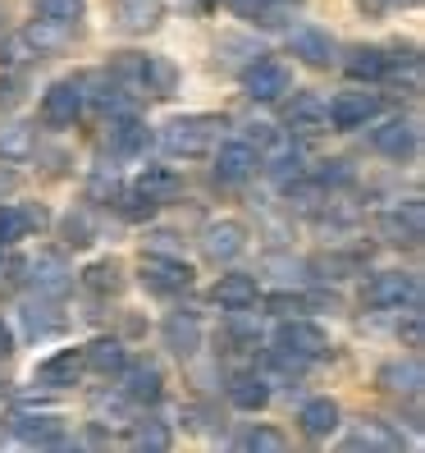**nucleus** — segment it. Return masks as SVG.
Returning <instances> with one entry per match:
<instances>
[{"label":"nucleus","mask_w":425,"mask_h":453,"mask_svg":"<svg viewBox=\"0 0 425 453\" xmlns=\"http://www.w3.org/2000/svg\"><path fill=\"white\" fill-rule=\"evenodd\" d=\"M224 119L216 115H178L170 124H161V151L174 161H201V156L216 151Z\"/></svg>","instance_id":"f257e3e1"},{"label":"nucleus","mask_w":425,"mask_h":453,"mask_svg":"<svg viewBox=\"0 0 425 453\" xmlns=\"http://www.w3.org/2000/svg\"><path fill=\"white\" fill-rule=\"evenodd\" d=\"M275 353L293 357L298 366H311L330 353V334L315 321H307V316H284L279 330H275Z\"/></svg>","instance_id":"f03ea898"},{"label":"nucleus","mask_w":425,"mask_h":453,"mask_svg":"<svg viewBox=\"0 0 425 453\" xmlns=\"http://www.w3.org/2000/svg\"><path fill=\"white\" fill-rule=\"evenodd\" d=\"M361 303L376 307V311L412 307V303H421V280L412 271H376L361 284Z\"/></svg>","instance_id":"7ed1b4c3"},{"label":"nucleus","mask_w":425,"mask_h":453,"mask_svg":"<svg viewBox=\"0 0 425 453\" xmlns=\"http://www.w3.org/2000/svg\"><path fill=\"white\" fill-rule=\"evenodd\" d=\"M119 389L128 394V403H142V408H156L165 398V371L156 357H124V366L115 371Z\"/></svg>","instance_id":"20e7f679"},{"label":"nucleus","mask_w":425,"mask_h":453,"mask_svg":"<svg viewBox=\"0 0 425 453\" xmlns=\"http://www.w3.org/2000/svg\"><path fill=\"white\" fill-rule=\"evenodd\" d=\"M87 111V92H83V78H60L42 92V119L50 128H73Z\"/></svg>","instance_id":"39448f33"},{"label":"nucleus","mask_w":425,"mask_h":453,"mask_svg":"<svg viewBox=\"0 0 425 453\" xmlns=\"http://www.w3.org/2000/svg\"><path fill=\"white\" fill-rule=\"evenodd\" d=\"M142 288L156 293V298H174V293H188L193 288V265L183 257H142V271H138Z\"/></svg>","instance_id":"423d86ee"},{"label":"nucleus","mask_w":425,"mask_h":453,"mask_svg":"<svg viewBox=\"0 0 425 453\" xmlns=\"http://www.w3.org/2000/svg\"><path fill=\"white\" fill-rule=\"evenodd\" d=\"M384 111V101L380 92H338L330 101V128L334 133H353V128H366V124H376Z\"/></svg>","instance_id":"0eeeda50"},{"label":"nucleus","mask_w":425,"mask_h":453,"mask_svg":"<svg viewBox=\"0 0 425 453\" xmlns=\"http://www.w3.org/2000/svg\"><path fill=\"white\" fill-rule=\"evenodd\" d=\"M210 161H216V179L229 183V188H238V183H247L261 170V151L247 138H233V142H216Z\"/></svg>","instance_id":"6e6552de"},{"label":"nucleus","mask_w":425,"mask_h":453,"mask_svg":"<svg viewBox=\"0 0 425 453\" xmlns=\"http://www.w3.org/2000/svg\"><path fill=\"white\" fill-rule=\"evenodd\" d=\"M284 124L293 138H315V133H330V101L321 92H293L288 96Z\"/></svg>","instance_id":"1a4fd4ad"},{"label":"nucleus","mask_w":425,"mask_h":453,"mask_svg":"<svg viewBox=\"0 0 425 453\" xmlns=\"http://www.w3.org/2000/svg\"><path fill=\"white\" fill-rule=\"evenodd\" d=\"M370 147L380 156H389V161H412L416 147H421V124L407 119V115H393L380 128H370Z\"/></svg>","instance_id":"9d476101"},{"label":"nucleus","mask_w":425,"mask_h":453,"mask_svg":"<svg viewBox=\"0 0 425 453\" xmlns=\"http://www.w3.org/2000/svg\"><path fill=\"white\" fill-rule=\"evenodd\" d=\"M243 92L252 101H279L293 92V73H288L284 60H252L243 69Z\"/></svg>","instance_id":"9b49d317"},{"label":"nucleus","mask_w":425,"mask_h":453,"mask_svg":"<svg viewBox=\"0 0 425 453\" xmlns=\"http://www.w3.org/2000/svg\"><path fill=\"white\" fill-rule=\"evenodd\" d=\"M288 50H293L302 65H311V69H330V65H338V46H334V37H330L325 28H315V23H298V28H288Z\"/></svg>","instance_id":"f8f14e48"},{"label":"nucleus","mask_w":425,"mask_h":453,"mask_svg":"<svg viewBox=\"0 0 425 453\" xmlns=\"http://www.w3.org/2000/svg\"><path fill=\"white\" fill-rule=\"evenodd\" d=\"M247 248V225L243 220H210L201 229V257L216 261V265H229L233 257H243Z\"/></svg>","instance_id":"ddd939ff"},{"label":"nucleus","mask_w":425,"mask_h":453,"mask_svg":"<svg viewBox=\"0 0 425 453\" xmlns=\"http://www.w3.org/2000/svg\"><path fill=\"white\" fill-rule=\"evenodd\" d=\"M23 271H28V284L42 293V298H65V293L73 288V271H69V261L60 257V252H37L28 265H23Z\"/></svg>","instance_id":"4468645a"},{"label":"nucleus","mask_w":425,"mask_h":453,"mask_svg":"<svg viewBox=\"0 0 425 453\" xmlns=\"http://www.w3.org/2000/svg\"><path fill=\"white\" fill-rule=\"evenodd\" d=\"M105 147H110L115 161H133V156H142L151 147V133L133 111L128 115H110L105 119Z\"/></svg>","instance_id":"2eb2a0df"},{"label":"nucleus","mask_w":425,"mask_h":453,"mask_svg":"<svg viewBox=\"0 0 425 453\" xmlns=\"http://www.w3.org/2000/svg\"><path fill=\"white\" fill-rule=\"evenodd\" d=\"M380 234L389 238L393 248H416L421 243V234H425V211L416 197H407L403 206H393L380 216Z\"/></svg>","instance_id":"dca6fc26"},{"label":"nucleus","mask_w":425,"mask_h":453,"mask_svg":"<svg viewBox=\"0 0 425 453\" xmlns=\"http://www.w3.org/2000/svg\"><path fill=\"white\" fill-rule=\"evenodd\" d=\"M343 449L348 453H398L403 449V431H393L389 421H380V417H361L348 435H343Z\"/></svg>","instance_id":"f3484780"},{"label":"nucleus","mask_w":425,"mask_h":453,"mask_svg":"<svg viewBox=\"0 0 425 453\" xmlns=\"http://www.w3.org/2000/svg\"><path fill=\"white\" fill-rule=\"evenodd\" d=\"M83 349H60V353H50L46 362H37L33 371V385L37 389H69L83 380Z\"/></svg>","instance_id":"a211bd4d"},{"label":"nucleus","mask_w":425,"mask_h":453,"mask_svg":"<svg viewBox=\"0 0 425 453\" xmlns=\"http://www.w3.org/2000/svg\"><path fill=\"white\" fill-rule=\"evenodd\" d=\"M14 435L23 444H37V449H73L78 444V440L65 435L60 417H14Z\"/></svg>","instance_id":"6ab92c4d"},{"label":"nucleus","mask_w":425,"mask_h":453,"mask_svg":"<svg viewBox=\"0 0 425 453\" xmlns=\"http://www.w3.org/2000/svg\"><path fill=\"white\" fill-rule=\"evenodd\" d=\"M298 426H302V435H307V440H330L338 426H343V408L334 403L330 394H321V398H311V403H302Z\"/></svg>","instance_id":"aec40b11"},{"label":"nucleus","mask_w":425,"mask_h":453,"mask_svg":"<svg viewBox=\"0 0 425 453\" xmlns=\"http://www.w3.org/2000/svg\"><path fill=\"white\" fill-rule=\"evenodd\" d=\"M161 334H165V349L174 357H193L201 349V321H197V311H170Z\"/></svg>","instance_id":"412c9836"},{"label":"nucleus","mask_w":425,"mask_h":453,"mask_svg":"<svg viewBox=\"0 0 425 453\" xmlns=\"http://www.w3.org/2000/svg\"><path fill=\"white\" fill-rule=\"evenodd\" d=\"M161 19H165V5H161V0H119V5H115V28L128 33V37L161 28Z\"/></svg>","instance_id":"4be33fe9"},{"label":"nucleus","mask_w":425,"mask_h":453,"mask_svg":"<svg viewBox=\"0 0 425 453\" xmlns=\"http://www.w3.org/2000/svg\"><path fill=\"white\" fill-rule=\"evenodd\" d=\"M83 92H87V101L96 105V111L110 119V115H128L133 111V101H128V88L119 83V78L110 73H96V78H83Z\"/></svg>","instance_id":"5701e85b"},{"label":"nucleus","mask_w":425,"mask_h":453,"mask_svg":"<svg viewBox=\"0 0 425 453\" xmlns=\"http://www.w3.org/2000/svg\"><path fill=\"white\" fill-rule=\"evenodd\" d=\"M19 321H23V330H28L33 339H50V334H60L65 330V311L56 307V298H28L19 307Z\"/></svg>","instance_id":"b1692460"},{"label":"nucleus","mask_w":425,"mask_h":453,"mask_svg":"<svg viewBox=\"0 0 425 453\" xmlns=\"http://www.w3.org/2000/svg\"><path fill=\"white\" fill-rule=\"evenodd\" d=\"M256 298H261V284H256L252 275H243V271L220 275L216 288H210V303H220L224 311H233V307H256Z\"/></svg>","instance_id":"393cba45"},{"label":"nucleus","mask_w":425,"mask_h":453,"mask_svg":"<svg viewBox=\"0 0 425 453\" xmlns=\"http://www.w3.org/2000/svg\"><path fill=\"white\" fill-rule=\"evenodd\" d=\"M229 403L238 412H261L265 403H270V380H265L261 371H238V376L229 380Z\"/></svg>","instance_id":"a878e982"},{"label":"nucleus","mask_w":425,"mask_h":453,"mask_svg":"<svg viewBox=\"0 0 425 453\" xmlns=\"http://www.w3.org/2000/svg\"><path fill=\"white\" fill-rule=\"evenodd\" d=\"M380 389H389V394H407V398H416L421 394V385H425V371H421V362L416 357H393V362H384L380 366Z\"/></svg>","instance_id":"bb28decb"},{"label":"nucleus","mask_w":425,"mask_h":453,"mask_svg":"<svg viewBox=\"0 0 425 453\" xmlns=\"http://www.w3.org/2000/svg\"><path fill=\"white\" fill-rule=\"evenodd\" d=\"M384 60H389V50H380V46H353L348 56H343V73H348L353 83H380Z\"/></svg>","instance_id":"cd10ccee"},{"label":"nucleus","mask_w":425,"mask_h":453,"mask_svg":"<svg viewBox=\"0 0 425 453\" xmlns=\"http://www.w3.org/2000/svg\"><path fill=\"white\" fill-rule=\"evenodd\" d=\"M37 156V124H10L0 128V161L5 165H23Z\"/></svg>","instance_id":"c85d7f7f"},{"label":"nucleus","mask_w":425,"mask_h":453,"mask_svg":"<svg viewBox=\"0 0 425 453\" xmlns=\"http://www.w3.org/2000/svg\"><path fill=\"white\" fill-rule=\"evenodd\" d=\"M170 444H174L170 421H161V417H142V421H133V431H128V449H138V453H165Z\"/></svg>","instance_id":"c756f323"},{"label":"nucleus","mask_w":425,"mask_h":453,"mask_svg":"<svg viewBox=\"0 0 425 453\" xmlns=\"http://www.w3.org/2000/svg\"><path fill=\"white\" fill-rule=\"evenodd\" d=\"M60 234H65V243H69V248H92L96 238H101L96 211H92V206H73L69 216L60 220Z\"/></svg>","instance_id":"7c9ffc66"},{"label":"nucleus","mask_w":425,"mask_h":453,"mask_svg":"<svg viewBox=\"0 0 425 453\" xmlns=\"http://www.w3.org/2000/svg\"><path fill=\"white\" fill-rule=\"evenodd\" d=\"M83 288H87V293H96V298H115V293L124 288V265H119L115 257L92 261L87 271H83Z\"/></svg>","instance_id":"2f4dec72"},{"label":"nucleus","mask_w":425,"mask_h":453,"mask_svg":"<svg viewBox=\"0 0 425 453\" xmlns=\"http://www.w3.org/2000/svg\"><path fill=\"white\" fill-rule=\"evenodd\" d=\"M133 188H142L151 202H161V206H165V202H174V197L183 193V179H178L170 165H147V170L138 174V183H133Z\"/></svg>","instance_id":"473e14b6"},{"label":"nucleus","mask_w":425,"mask_h":453,"mask_svg":"<svg viewBox=\"0 0 425 453\" xmlns=\"http://www.w3.org/2000/svg\"><path fill=\"white\" fill-rule=\"evenodd\" d=\"M23 42L33 46V56H50V50L69 46V23H50V19H37L23 28Z\"/></svg>","instance_id":"72a5a7b5"},{"label":"nucleus","mask_w":425,"mask_h":453,"mask_svg":"<svg viewBox=\"0 0 425 453\" xmlns=\"http://www.w3.org/2000/svg\"><path fill=\"white\" fill-rule=\"evenodd\" d=\"M124 343L119 339H92L87 349H83V366H92L96 376H115V371L124 366Z\"/></svg>","instance_id":"f704fd0d"},{"label":"nucleus","mask_w":425,"mask_h":453,"mask_svg":"<svg viewBox=\"0 0 425 453\" xmlns=\"http://www.w3.org/2000/svg\"><path fill=\"white\" fill-rule=\"evenodd\" d=\"M92 417H96V426H110V421H128V394L115 385V389H96L92 398Z\"/></svg>","instance_id":"c9c22d12"},{"label":"nucleus","mask_w":425,"mask_h":453,"mask_svg":"<svg viewBox=\"0 0 425 453\" xmlns=\"http://www.w3.org/2000/svg\"><path fill=\"white\" fill-rule=\"evenodd\" d=\"M115 211L128 220V225H142V220H151L156 211H161V202H151L142 188H119V197H115Z\"/></svg>","instance_id":"e433bc0d"},{"label":"nucleus","mask_w":425,"mask_h":453,"mask_svg":"<svg viewBox=\"0 0 425 453\" xmlns=\"http://www.w3.org/2000/svg\"><path fill=\"white\" fill-rule=\"evenodd\" d=\"M238 449H243V453H284L288 449V435L275 431V426H252V431L238 440Z\"/></svg>","instance_id":"4c0bfd02"},{"label":"nucleus","mask_w":425,"mask_h":453,"mask_svg":"<svg viewBox=\"0 0 425 453\" xmlns=\"http://www.w3.org/2000/svg\"><path fill=\"white\" fill-rule=\"evenodd\" d=\"M37 14L42 19H50V23H73L87 14V0H37Z\"/></svg>","instance_id":"58836bf2"},{"label":"nucleus","mask_w":425,"mask_h":453,"mask_svg":"<svg viewBox=\"0 0 425 453\" xmlns=\"http://www.w3.org/2000/svg\"><path fill=\"white\" fill-rule=\"evenodd\" d=\"M247 311H252V307H233V311H229V334L243 343V349H261V326L252 321Z\"/></svg>","instance_id":"ea45409f"},{"label":"nucleus","mask_w":425,"mask_h":453,"mask_svg":"<svg viewBox=\"0 0 425 453\" xmlns=\"http://www.w3.org/2000/svg\"><path fill=\"white\" fill-rule=\"evenodd\" d=\"M19 238H28V229H23V211L19 206H0V248H14Z\"/></svg>","instance_id":"a19ab883"},{"label":"nucleus","mask_w":425,"mask_h":453,"mask_svg":"<svg viewBox=\"0 0 425 453\" xmlns=\"http://www.w3.org/2000/svg\"><path fill=\"white\" fill-rule=\"evenodd\" d=\"M147 252L151 257H183V238L174 229H151L147 234Z\"/></svg>","instance_id":"79ce46f5"},{"label":"nucleus","mask_w":425,"mask_h":453,"mask_svg":"<svg viewBox=\"0 0 425 453\" xmlns=\"http://www.w3.org/2000/svg\"><path fill=\"white\" fill-rule=\"evenodd\" d=\"M23 60H37V56H33V46L23 42V33H19V37H5V42H0V69H10V65H23Z\"/></svg>","instance_id":"37998d69"},{"label":"nucleus","mask_w":425,"mask_h":453,"mask_svg":"<svg viewBox=\"0 0 425 453\" xmlns=\"http://www.w3.org/2000/svg\"><path fill=\"white\" fill-rule=\"evenodd\" d=\"M19 211H23V229H28V238L42 234V229L50 225V211H46L42 202H28V206H19Z\"/></svg>","instance_id":"c03bdc74"},{"label":"nucleus","mask_w":425,"mask_h":453,"mask_svg":"<svg viewBox=\"0 0 425 453\" xmlns=\"http://www.w3.org/2000/svg\"><path fill=\"white\" fill-rule=\"evenodd\" d=\"M348 179H353L348 161H325V170H321V183H348Z\"/></svg>","instance_id":"a18cd8bd"},{"label":"nucleus","mask_w":425,"mask_h":453,"mask_svg":"<svg viewBox=\"0 0 425 453\" xmlns=\"http://www.w3.org/2000/svg\"><path fill=\"white\" fill-rule=\"evenodd\" d=\"M398 334H407V343H412V349L421 343V311H416V303L407 307V326H398Z\"/></svg>","instance_id":"49530a36"},{"label":"nucleus","mask_w":425,"mask_h":453,"mask_svg":"<svg viewBox=\"0 0 425 453\" xmlns=\"http://www.w3.org/2000/svg\"><path fill=\"white\" fill-rule=\"evenodd\" d=\"M353 5H357L366 19H380V14L389 10V0H353Z\"/></svg>","instance_id":"de8ad7c7"},{"label":"nucleus","mask_w":425,"mask_h":453,"mask_svg":"<svg viewBox=\"0 0 425 453\" xmlns=\"http://www.w3.org/2000/svg\"><path fill=\"white\" fill-rule=\"evenodd\" d=\"M14 188H19V174L14 170H0V202H5Z\"/></svg>","instance_id":"09e8293b"},{"label":"nucleus","mask_w":425,"mask_h":453,"mask_svg":"<svg viewBox=\"0 0 425 453\" xmlns=\"http://www.w3.org/2000/svg\"><path fill=\"white\" fill-rule=\"evenodd\" d=\"M14 353V334H10V326L0 321V357H10Z\"/></svg>","instance_id":"8fccbe9b"},{"label":"nucleus","mask_w":425,"mask_h":453,"mask_svg":"<svg viewBox=\"0 0 425 453\" xmlns=\"http://www.w3.org/2000/svg\"><path fill=\"white\" fill-rule=\"evenodd\" d=\"M0 271H5V248H0Z\"/></svg>","instance_id":"3c124183"},{"label":"nucleus","mask_w":425,"mask_h":453,"mask_svg":"<svg viewBox=\"0 0 425 453\" xmlns=\"http://www.w3.org/2000/svg\"><path fill=\"white\" fill-rule=\"evenodd\" d=\"M270 5H284V0H270Z\"/></svg>","instance_id":"603ef678"},{"label":"nucleus","mask_w":425,"mask_h":453,"mask_svg":"<svg viewBox=\"0 0 425 453\" xmlns=\"http://www.w3.org/2000/svg\"><path fill=\"white\" fill-rule=\"evenodd\" d=\"M0 19H5V14H0Z\"/></svg>","instance_id":"864d4df0"}]
</instances>
